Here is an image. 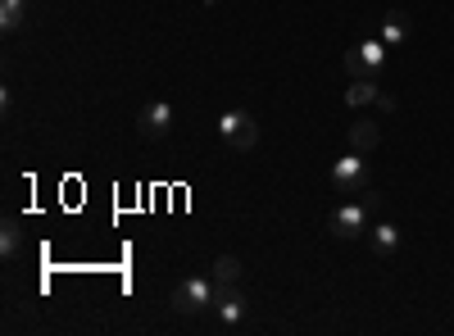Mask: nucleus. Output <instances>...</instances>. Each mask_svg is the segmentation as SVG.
<instances>
[{
    "label": "nucleus",
    "mask_w": 454,
    "mask_h": 336,
    "mask_svg": "<svg viewBox=\"0 0 454 336\" xmlns=\"http://www.w3.org/2000/svg\"><path fill=\"white\" fill-rule=\"evenodd\" d=\"M332 191L346 196V200L368 196V164L359 160V151L346 155V160H336V168H332Z\"/></svg>",
    "instance_id": "obj_1"
},
{
    "label": "nucleus",
    "mask_w": 454,
    "mask_h": 336,
    "mask_svg": "<svg viewBox=\"0 0 454 336\" xmlns=\"http://www.w3.org/2000/svg\"><path fill=\"white\" fill-rule=\"evenodd\" d=\"M368 205H372V191L364 200H346L336 214H332V237L336 241H355L368 232Z\"/></svg>",
    "instance_id": "obj_2"
},
{
    "label": "nucleus",
    "mask_w": 454,
    "mask_h": 336,
    "mask_svg": "<svg viewBox=\"0 0 454 336\" xmlns=\"http://www.w3.org/2000/svg\"><path fill=\"white\" fill-rule=\"evenodd\" d=\"M218 132H223V141L232 145V151H254L259 145V123L250 119V114H241V109H227V114L218 119Z\"/></svg>",
    "instance_id": "obj_3"
},
{
    "label": "nucleus",
    "mask_w": 454,
    "mask_h": 336,
    "mask_svg": "<svg viewBox=\"0 0 454 336\" xmlns=\"http://www.w3.org/2000/svg\"><path fill=\"white\" fill-rule=\"evenodd\" d=\"M209 295H214V277H182L173 286V309L177 314H200V309H209Z\"/></svg>",
    "instance_id": "obj_4"
},
{
    "label": "nucleus",
    "mask_w": 454,
    "mask_h": 336,
    "mask_svg": "<svg viewBox=\"0 0 454 336\" xmlns=\"http://www.w3.org/2000/svg\"><path fill=\"white\" fill-rule=\"evenodd\" d=\"M209 309H218V318L227 327H237L246 318V291L237 282H214V295H209Z\"/></svg>",
    "instance_id": "obj_5"
},
{
    "label": "nucleus",
    "mask_w": 454,
    "mask_h": 336,
    "mask_svg": "<svg viewBox=\"0 0 454 336\" xmlns=\"http://www.w3.org/2000/svg\"><path fill=\"white\" fill-rule=\"evenodd\" d=\"M168 123H173V105H168V100H155V105H150L145 114L137 119L141 137H150V141H155V137H164V132H168Z\"/></svg>",
    "instance_id": "obj_6"
},
{
    "label": "nucleus",
    "mask_w": 454,
    "mask_h": 336,
    "mask_svg": "<svg viewBox=\"0 0 454 336\" xmlns=\"http://www.w3.org/2000/svg\"><path fill=\"white\" fill-rule=\"evenodd\" d=\"M377 145H382V128H377L372 119H359V123H350V151L368 155V151H377Z\"/></svg>",
    "instance_id": "obj_7"
},
{
    "label": "nucleus",
    "mask_w": 454,
    "mask_h": 336,
    "mask_svg": "<svg viewBox=\"0 0 454 336\" xmlns=\"http://www.w3.org/2000/svg\"><path fill=\"white\" fill-rule=\"evenodd\" d=\"M382 42H387V51H395V46L409 42V14H404V10H391V14H387V23H382Z\"/></svg>",
    "instance_id": "obj_8"
},
{
    "label": "nucleus",
    "mask_w": 454,
    "mask_h": 336,
    "mask_svg": "<svg viewBox=\"0 0 454 336\" xmlns=\"http://www.w3.org/2000/svg\"><path fill=\"white\" fill-rule=\"evenodd\" d=\"M0 254H5V259H19L23 254V223L19 218L0 223Z\"/></svg>",
    "instance_id": "obj_9"
},
{
    "label": "nucleus",
    "mask_w": 454,
    "mask_h": 336,
    "mask_svg": "<svg viewBox=\"0 0 454 336\" xmlns=\"http://www.w3.org/2000/svg\"><path fill=\"white\" fill-rule=\"evenodd\" d=\"M241 273H246V264L237 254H218L214 264H209V277L214 282H241Z\"/></svg>",
    "instance_id": "obj_10"
},
{
    "label": "nucleus",
    "mask_w": 454,
    "mask_h": 336,
    "mask_svg": "<svg viewBox=\"0 0 454 336\" xmlns=\"http://www.w3.org/2000/svg\"><path fill=\"white\" fill-rule=\"evenodd\" d=\"M377 91H382V87H377V78H355V82L346 87V105H350V109L372 105V100H377Z\"/></svg>",
    "instance_id": "obj_11"
},
{
    "label": "nucleus",
    "mask_w": 454,
    "mask_h": 336,
    "mask_svg": "<svg viewBox=\"0 0 454 336\" xmlns=\"http://www.w3.org/2000/svg\"><path fill=\"white\" fill-rule=\"evenodd\" d=\"M395 246H400V228H395V223H377V228H372V250L391 254Z\"/></svg>",
    "instance_id": "obj_12"
},
{
    "label": "nucleus",
    "mask_w": 454,
    "mask_h": 336,
    "mask_svg": "<svg viewBox=\"0 0 454 336\" xmlns=\"http://www.w3.org/2000/svg\"><path fill=\"white\" fill-rule=\"evenodd\" d=\"M359 55H364V64L377 73V68H382V59H387V42H382V36H377V42H364Z\"/></svg>",
    "instance_id": "obj_13"
},
{
    "label": "nucleus",
    "mask_w": 454,
    "mask_h": 336,
    "mask_svg": "<svg viewBox=\"0 0 454 336\" xmlns=\"http://www.w3.org/2000/svg\"><path fill=\"white\" fill-rule=\"evenodd\" d=\"M19 23H23V5H14V0H0V27L19 32Z\"/></svg>",
    "instance_id": "obj_14"
},
{
    "label": "nucleus",
    "mask_w": 454,
    "mask_h": 336,
    "mask_svg": "<svg viewBox=\"0 0 454 336\" xmlns=\"http://www.w3.org/2000/svg\"><path fill=\"white\" fill-rule=\"evenodd\" d=\"M340 64H346V73H350V78H372V68L364 64L359 46H355V51H346V59H340Z\"/></svg>",
    "instance_id": "obj_15"
},
{
    "label": "nucleus",
    "mask_w": 454,
    "mask_h": 336,
    "mask_svg": "<svg viewBox=\"0 0 454 336\" xmlns=\"http://www.w3.org/2000/svg\"><path fill=\"white\" fill-rule=\"evenodd\" d=\"M377 109H382V114H395V109H400V100L391 96V91H377V100H372Z\"/></svg>",
    "instance_id": "obj_16"
},
{
    "label": "nucleus",
    "mask_w": 454,
    "mask_h": 336,
    "mask_svg": "<svg viewBox=\"0 0 454 336\" xmlns=\"http://www.w3.org/2000/svg\"><path fill=\"white\" fill-rule=\"evenodd\" d=\"M14 5H27V0H14Z\"/></svg>",
    "instance_id": "obj_17"
}]
</instances>
